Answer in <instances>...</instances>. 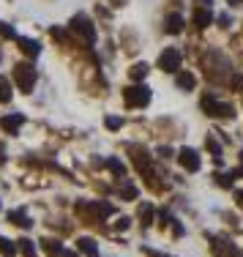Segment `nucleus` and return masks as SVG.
Here are the masks:
<instances>
[{
    "label": "nucleus",
    "instance_id": "nucleus-1",
    "mask_svg": "<svg viewBox=\"0 0 243 257\" xmlns=\"http://www.w3.org/2000/svg\"><path fill=\"white\" fill-rule=\"evenodd\" d=\"M69 28L74 30L77 36H82V41H88V44H93V41H96V28H93V22H90L85 14H77L74 20L69 22Z\"/></svg>",
    "mask_w": 243,
    "mask_h": 257
},
{
    "label": "nucleus",
    "instance_id": "nucleus-2",
    "mask_svg": "<svg viewBox=\"0 0 243 257\" xmlns=\"http://www.w3.org/2000/svg\"><path fill=\"white\" fill-rule=\"evenodd\" d=\"M199 104H202V109L208 115H224V118H232V107L224 104V101H218L216 96H210V93H205L202 99H199Z\"/></svg>",
    "mask_w": 243,
    "mask_h": 257
},
{
    "label": "nucleus",
    "instance_id": "nucleus-3",
    "mask_svg": "<svg viewBox=\"0 0 243 257\" xmlns=\"http://www.w3.org/2000/svg\"><path fill=\"white\" fill-rule=\"evenodd\" d=\"M14 79H17V85H20V90H33V85H36V69L30 63H20L17 66V71H14Z\"/></svg>",
    "mask_w": 243,
    "mask_h": 257
},
{
    "label": "nucleus",
    "instance_id": "nucleus-4",
    "mask_svg": "<svg viewBox=\"0 0 243 257\" xmlns=\"http://www.w3.org/2000/svg\"><path fill=\"white\" fill-rule=\"evenodd\" d=\"M180 60H183V55L178 52V47H167V50L161 52V58H159V69L161 71H178Z\"/></svg>",
    "mask_w": 243,
    "mask_h": 257
},
{
    "label": "nucleus",
    "instance_id": "nucleus-5",
    "mask_svg": "<svg viewBox=\"0 0 243 257\" xmlns=\"http://www.w3.org/2000/svg\"><path fill=\"white\" fill-rule=\"evenodd\" d=\"M126 101L134 104V107H148L150 88H148V85H131V88L126 90Z\"/></svg>",
    "mask_w": 243,
    "mask_h": 257
},
{
    "label": "nucleus",
    "instance_id": "nucleus-6",
    "mask_svg": "<svg viewBox=\"0 0 243 257\" xmlns=\"http://www.w3.org/2000/svg\"><path fill=\"white\" fill-rule=\"evenodd\" d=\"M178 162L183 164L186 173H197V170L202 167V159H199V154H197V151H191V148H180L178 151Z\"/></svg>",
    "mask_w": 243,
    "mask_h": 257
},
{
    "label": "nucleus",
    "instance_id": "nucleus-7",
    "mask_svg": "<svg viewBox=\"0 0 243 257\" xmlns=\"http://www.w3.org/2000/svg\"><path fill=\"white\" fill-rule=\"evenodd\" d=\"M131 159H134V167H137L142 175H148L150 183H153V173H150V156L145 154L142 148H134V151H131ZM153 186H156V183H153Z\"/></svg>",
    "mask_w": 243,
    "mask_h": 257
},
{
    "label": "nucleus",
    "instance_id": "nucleus-8",
    "mask_svg": "<svg viewBox=\"0 0 243 257\" xmlns=\"http://www.w3.org/2000/svg\"><path fill=\"white\" fill-rule=\"evenodd\" d=\"M80 208H82V211H88V213H93L96 219H104V216L112 213V205H109V203H82Z\"/></svg>",
    "mask_w": 243,
    "mask_h": 257
},
{
    "label": "nucleus",
    "instance_id": "nucleus-9",
    "mask_svg": "<svg viewBox=\"0 0 243 257\" xmlns=\"http://www.w3.org/2000/svg\"><path fill=\"white\" fill-rule=\"evenodd\" d=\"M0 123H3V128L9 134H17V128H20L22 123H25V115L22 112H14V115H6L3 120H0Z\"/></svg>",
    "mask_w": 243,
    "mask_h": 257
},
{
    "label": "nucleus",
    "instance_id": "nucleus-10",
    "mask_svg": "<svg viewBox=\"0 0 243 257\" xmlns=\"http://www.w3.org/2000/svg\"><path fill=\"white\" fill-rule=\"evenodd\" d=\"M164 30H167V33H180V30H183V17L169 14L167 20H164Z\"/></svg>",
    "mask_w": 243,
    "mask_h": 257
},
{
    "label": "nucleus",
    "instance_id": "nucleus-11",
    "mask_svg": "<svg viewBox=\"0 0 243 257\" xmlns=\"http://www.w3.org/2000/svg\"><path fill=\"white\" fill-rule=\"evenodd\" d=\"M210 20H213V17H210V11L208 9H202V11H194V28L197 30H202V28H208L210 25Z\"/></svg>",
    "mask_w": 243,
    "mask_h": 257
},
{
    "label": "nucleus",
    "instance_id": "nucleus-12",
    "mask_svg": "<svg viewBox=\"0 0 243 257\" xmlns=\"http://www.w3.org/2000/svg\"><path fill=\"white\" fill-rule=\"evenodd\" d=\"M194 85H197V79H194L191 71H178V88L180 90H194Z\"/></svg>",
    "mask_w": 243,
    "mask_h": 257
},
{
    "label": "nucleus",
    "instance_id": "nucleus-13",
    "mask_svg": "<svg viewBox=\"0 0 243 257\" xmlns=\"http://www.w3.org/2000/svg\"><path fill=\"white\" fill-rule=\"evenodd\" d=\"M80 249H82L88 257H99V246H96L93 238H80Z\"/></svg>",
    "mask_w": 243,
    "mask_h": 257
},
{
    "label": "nucleus",
    "instance_id": "nucleus-14",
    "mask_svg": "<svg viewBox=\"0 0 243 257\" xmlns=\"http://www.w3.org/2000/svg\"><path fill=\"white\" fill-rule=\"evenodd\" d=\"M20 47H22L28 55H33V58L41 52V44H39V41H33V39H20Z\"/></svg>",
    "mask_w": 243,
    "mask_h": 257
},
{
    "label": "nucleus",
    "instance_id": "nucleus-15",
    "mask_svg": "<svg viewBox=\"0 0 243 257\" xmlns=\"http://www.w3.org/2000/svg\"><path fill=\"white\" fill-rule=\"evenodd\" d=\"M9 219H11V224H20V227H30V224H33V222L25 216V211H11Z\"/></svg>",
    "mask_w": 243,
    "mask_h": 257
},
{
    "label": "nucleus",
    "instance_id": "nucleus-16",
    "mask_svg": "<svg viewBox=\"0 0 243 257\" xmlns=\"http://www.w3.org/2000/svg\"><path fill=\"white\" fill-rule=\"evenodd\" d=\"M41 246H44V252L50 254V257H60V254H63V249H60V243H58V241H52V238H50V241H44Z\"/></svg>",
    "mask_w": 243,
    "mask_h": 257
},
{
    "label": "nucleus",
    "instance_id": "nucleus-17",
    "mask_svg": "<svg viewBox=\"0 0 243 257\" xmlns=\"http://www.w3.org/2000/svg\"><path fill=\"white\" fill-rule=\"evenodd\" d=\"M205 145H208V151H210V154L216 156V162L221 164V162H224V156H221V145H218L213 137H208V140H205Z\"/></svg>",
    "mask_w": 243,
    "mask_h": 257
},
{
    "label": "nucleus",
    "instance_id": "nucleus-18",
    "mask_svg": "<svg viewBox=\"0 0 243 257\" xmlns=\"http://www.w3.org/2000/svg\"><path fill=\"white\" fill-rule=\"evenodd\" d=\"M120 197H123V200H134L137 197V186L131 181H126L123 186H120Z\"/></svg>",
    "mask_w": 243,
    "mask_h": 257
},
{
    "label": "nucleus",
    "instance_id": "nucleus-19",
    "mask_svg": "<svg viewBox=\"0 0 243 257\" xmlns=\"http://www.w3.org/2000/svg\"><path fill=\"white\" fill-rule=\"evenodd\" d=\"M11 99V82L0 74V101H9Z\"/></svg>",
    "mask_w": 243,
    "mask_h": 257
},
{
    "label": "nucleus",
    "instance_id": "nucleus-20",
    "mask_svg": "<svg viewBox=\"0 0 243 257\" xmlns=\"http://www.w3.org/2000/svg\"><path fill=\"white\" fill-rule=\"evenodd\" d=\"M0 254H6V257H14V254H17L14 243H11L9 238H0Z\"/></svg>",
    "mask_w": 243,
    "mask_h": 257
},
{
    "label": "nucleus",
    "instance_id": "nucleus-21",
    "mask_svg": "<svg viewBox=\"0 0 243 257\" xmlns=\"http://www.w3.org/2000/svg\"><path fill=\"white\" fill-rule=\"evenodd\" d=\"M107 167L112 170L115 175H126V167H123V162H120V159H107Z\"/></svg>",
    "mask_w": 243,
    "mask_h": 257
},
{
    "label": "nucleus",
    "instance_id": "nucleus-22",
    "mask_svg": "<svg viewBox=\"0 0 243 257\" xmlns=\"http://www.w3.org/2000/svg\"><path fill=\"white\" fill-rule=\"evenodd\" d=\"M20 252L25 254V257H36V249H33V241H20Z\"/></svg>",
    "mask_w": 243,
    "mask_h": 257
},
{
    "label": "nucleus",
    "instance_id": "nucleus-23",
    "mask_svg": "<svg viewBox=\"0 0 243 257\" xmlns=\"http://www.w3.org/2000/svg\"><path fill=\"white\" fill-rule=\"evenodd\" d=\"M216 183H218V186H224V189H229V186H232V175H229V173H216Z\"/></svg>",
    "mask_w": 243,
    "mask_h": 257
},
{
    "label": "nucleus",
    "instance_id": "nucleus-24",
    "mask_svg": "<svg viewBox=\"0 0 243 257\" xmlns=\"http://www.w3.org/2000/svg\"><path fill=\"white\" fill-rule=\"evenodd\" d=\"M145 74H148V66H145V63H137V66H131V77H134V79H142Z\"/></svg>",
    "mask_w": 243,
    "mask_h": 257
},
{
    "label": "nucleus",
    "instance_id": "nucleus-25",
    "mask_svg": "<svg viewBox=\"0 0 243 257\" xmlns=\"http://www.w3.org/2000/svg\"><path fill=\"white\" fill-rule=\"evenodd\" d=\"M0 36H3V39H17L14 28H11L9 22H0Z\"/></svg>",
    "mask_w": 243,
    "mask_h": 257
},
{
    "label": "nucleus",
    "instance_id": "nucleus-26",
    "mask_svg": "<svg viewBox=\"0 0 243 257\" xmlns=\"http://www.w3.org/2000/svg\"><path fill=\"white\" fill-rule=\"evenodd\" d=\"M139 213H142V222L150 224V216H153V205H142V208H139Z\"/></svg>",
    "mask_w": 243,
    "mask_h": 257
},
{
    "label": "nucleus",
    "instance_id": "nucleus-27",
    "mask_svg": "<svg viewBox=\"0 0 243 257\" xmlns=\"http://www.w3.org/2000/svg\"><path fill=\"white\" fill-rule=\"evenodd\" d=\"M104 123H107V128H120V126H123V120H120V118H112V115H109Z\"/></svg>",
    "mask_w": 243,
    "mask_h": 257
},
{
    "label": "nucleus",
    "instance_id": "nucleus-28",
    "mask_svg": "<svg viewBox=\"0 0 243 257\" xmlns=\"http://www.w3.org/2000/svg\"><path fill=\"white\" fill-rule=\"evenodd\" d=\"M232 88H235V90H243V77H240V74L232 77Z\"/></svg>",
    "mask_w": 243,
    "mask_h": 257
},
{
    "label": "nucleus",
    "instance_id": "nucleus-29",
    "mask_svg": "<svg viewBox=\"0 0 243 257\" xmlns=\"http://www.w3.org/2000/svg\"><path fill=\"white\" fill-rule=\"evenodd\" d=\"M129 224H131V219H126V216H123L118 224H115V227H118V230H129Z\"/></svg>",
    "mask_w": 243,
    "mask_h": 257
},
{
    "label": "nucleus",
    "instance_id": "nucleus-30",
    "mask_svg": "<svg viewBox=\"0 0 243 257\" xmlns=\"http://www.w3.org/2000/svg\"><path fill=\"white\" fill-rule=\"evenodd\" d=\"M218 22H221V28H227V25H229V17L221 14V17H218Z\"/></svg>",
    "mask_w": 243,
    "mask_h": 257
},
{
    "label": "nucleus",
    "instance_id": "nucleus-31",
    "mask_svg": "<svg viewBox=\"0 0 243 257\" xmlns=\"http://www.w3.org/2000/svg\"><path fill=\"white\" fill-rule=\"evenodd\" d=\"M235 200H238V205H243V192H235Z\"/></svg>",
    "mask_w": 243,
    "mask_h": 257
},
{
    "label": "nucleus",
    "instance_id": "nucleus-32",
    "mask_svg": "<svg viewBox=\"0 0 243 257\" xmlns=\"http://www.w3.org/2000/svg\"><path fill=\"white\" fill-rule=\"evenodd\" d=\"M60 257H80V254H77V252H63Z\"/></svg>",
    "mask_w": 243,
    "mask_h": 257
},
{
    "label": "nucleus",
    "instance_id": "nucleus-33",
    "mask_svg": "<svg viewBox=\"0 0 243 257\" xmlns=\"http://www.w3.org/2000/svg\"><path fill=\"white\" fill-rule=\"evenodd\" d=\"M202 6H205V9H208V6H210V0H202Z\"/></svg>",
    "mask_w": 243,
    "mask_h": 257
},
{
    "label": "nucleus",
    "instance_id": "nucleus-34",
    "mask_svg": "<svg viewBox=\"0 0 243 257\" xmlns=\"http://www.w3.org/2000/svg\"><path fill=\"white\" fill-rule=\"evenodd\" d=\"M240 173H243V154H240Z\"/></svg>",
    "mask_w": 243,
    "mask_h": 257
},
{
    "label": "nucleus",
    "instance_id": "nucleus-35",
    "mask_svg": "<svg viewBox=\"0 0 243 257\" xmlns=\"http://www.w3.org/2000/svg\"><path fill=\"white\" fill-rule=\"evenodd\" d=\"M0 159H3V145H0Z\"/></svg>",
    "mask_w": 243,
    "mask_h": 257
}]
</instances>
